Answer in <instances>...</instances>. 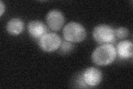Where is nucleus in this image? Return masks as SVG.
Wrapping results in <instances>:
<instances>
[{"instance_id": "nucleus-1", "label": "nucleus", "mask_w": 133, "mask_h": 89, "mask_svg": "<svg viewBox=\"0 0 133 89\" xmlns=\"http://www.w3.org/2000/svg\"><path fill=\"white\" fill-rule=\"evenodd\" d=\"M116 49L113 44L102 45L95 49L91 55L93 62L99 66H107L116 57Z\"/></svg>"}, {"instance_id": "nucleus-2", "label": "nucleus", "mask_w": 133, "mask_h": 89, "mask_svg": "<svg viewBox=\"0 0 133 89\" xmlns=\"http://www.w3.org/2000/svg\"><path fill=\"white\" fill-rule=\"evenodd\" d=\"M64 39L70 42H80L84 41L87 32L82 25L75 22L66 24L63 29Z\"/></svg>"}, {"instance_id": "nucleus-3", "label": "nucleus", "mask_w": 133, "mask_h": 89, "mask_svg": "<svg viewBox=\"0 0 133 89\" xmlns=\"http://www.w3.org/2000/svg\"><path fill=\"white\" fill-rule=\"evenodd\" d=\"M93 36L101 45L113 44L116 41L115 30L109 25H99L94 28Z\"/></svg>"}, {"instance_id": "nucleus-4", "label": "nucleus", "mask_w": 133, "mask_h": 89, "mask_svg": "<svg viewBox=\"0 0 133 89\" xmlns=\"http://www.w3.org/2000/svg\"><path fill=\"white\" fill-rule=\"evenodd\" d=\"M62 44L61 37L55 33H47L41 37L39 45L45 52H53L60 48Z\"/></svg>"}, {"instance_id": "nucleus-5", "label": "nucleus", "mask_w": 133, "mask_h": 89, "mask_svg": "<svg viewBox=\"0 0 133 89\" xmlns=\"http://www.w3.org/2000/svg\"><path fill=\"white\" fill-rule=\"evenodd\" d=\"M83 81L87 87H95L100 84L102 80V73L95 67H89L81 74Z\"/></svg>"}, {"instance_id": "nucleus-6", "label": "nucleus", "mask_w": 133, "mask_h": 89, "mask_svg": "<svg viewBox=\"0 0 133 89\" xmlns=\"http://www.w3.org/2000/svg\"><path fill=\"white\" fill-rule=\"evenodd\" d=\"M48 26L52 30L59 31L63 27L64 23V17L61 12L58 10L49 11L46 16Z\"/></svg>"}, {"instance_id": "nucleus-7", "label": "nucleus", "mask_w": 133, "mask_h": 89, "mask_svg": "<svg viewBox=\"0 0 133 89\" xmlns=\"http://www.w3.org/2000/svg\"><path fill=\"white\" fill-rule=\"evenodd\" d=\"M28 31L30 35L35 39H40L47 32L46 26L40 21H32L28 25Z\"/></svg>"}, {"instance_id": "nucleus-8", "label": "nucleus", "mask_w": 133, "mask_h": 89, "mask_svg": "<svg viewBox=\"0 0 133 89\" xmlns=\"http://www.w3.org/2000/svg\"><path fill=\"white\" fill-rule=\"evenodd\" d=\"M116 54L122 59H127L132 57V43L129 41H123L118 44L116 49Z\"/></svg>"}, {"instance_id": "nucleus-9", "label": "nucleus", "mask_w": 133, "mask_h": 89, "mask_svg": "<svg viewBox=\"0 0 133 89\" xmlns=\"http://www.w3.org/2000/svg\"><path fill=\"white\" fill-rule=\"evenodd\" d=\"M7 31L12 35H18L24 29V22L19 19L14 18L8 21L7 24Z\"/></svg>"}, {"instance_id": "nucleus-10", "label": "nucleus", "mask_w": 133, "mask_h": 89, "mask_svg": "<svg viewBox=\"0 0 133 89\" xmlns=\"http://www.w3.org/2000/svg\"><path fill=\"white\" fill-rule=\"evenodd\" d=\"M74 48V45L72 42L69 41H63L62 42L60 46L59 52L61 54H66L70 52Z\"/></svg>"}, {"instance_id": "nucleus-11", "label": "nucleus", "mask_w": 133, "mask_h": 89, "mask_svg": "<svg viewBox=\"0 0 133 89\" xmlns=\"http://www.w3.org/2000/svg\"><path fill=\"white\" fill-rule=\"evenodd\" d=\"M128 29L125 27H119L115 30V35L116 37L119 39H124L129 36Z\"/></svg>"}, {"instance_id": "nucleus-12", "label": "nucleus", "mask_w": 133, "mask_h": 89, "mask_svg": "<svg viewBox=\"0 0 133 89\" xmlns=\"http://www.w3.org/2000/svg\"><path fill=\"white\" fill-rule=\"evenodd\" d=\"M5 11V6L2 1H0V16H2Z\"/></svg>"}]
</instances>
